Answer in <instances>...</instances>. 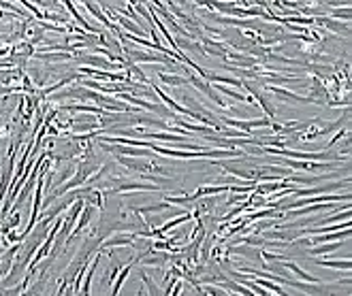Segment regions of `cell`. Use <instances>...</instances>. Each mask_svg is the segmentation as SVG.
Returning <instances> with one entry per match:
<instances>
[{"mask_svg":"<svg viewBox=\"0 0 352 296\" xmlns=\"http://www.w3.org/2000/svg\"><path fill=\"white\" fill-rule=\"evenodd\" d=\"M339 245L341 243H331V245H327V243H320L318 247H312V249H309V254L312 256H327V254H335V251L339 249Z\"/></svg>","mask_w":352,"mask_h":296,"instance_id":"6","label":"cell"},{"mask_svg":"<svg viewBox=\"0 0 352 296\" xmlns=\"http://www.w3.org/2000/svg\"><path fill=\"white\" fill-rule=\"evenodd\" d=\"M284 268H290V271L295 273V275H297L299 279H303V281H305V283H320V279H318V277H314V275H307V273L303 271L301 266H297L295 262H284Z\"/></svg>","mask_w":352,"mask_h":296,"instance_id":"5","label":"cell"},{"mask_svg":"<svg viewBox=\"0 0 352 296\" xmlns=\"http://www.w3.org/2000/svg\"><path fill=\"white\" fill-rule=\"evenodd\" d=\"M79 62H81V64H92V66H100V68H107V71H111V68H117L115 62H109V60H105V58H94V56H83V58H79Z\"/></svg>","mask_w":352,"mask_h":296,"instance_id":"4","label":"cell"},{"mask_svg":"<svg viewBox=\"0 0 352 296\" xmlns=\"http://www.w3.org/2000/svg\"><path fill=\"white\" fill-rule=\"evenodd\" d=\"M130 268H132V265L124 266V268H122V273H120V277H117V279H113V283H111V294H117V292H120L122 283H124V279L128 277V273H130Z\"/></svg>","mask_w":352,"mask_h":296,"instance_id":"8","label":"cell"},{"mask_svg":"<svg viewBox=\"0 0 352 296\" xmlns=\"http://www.w3.org/2000/svg\"><path fill=\"white\" fill-rule=\"evenodd\" d=\"M271 92H273L275 96H280L282 100H286V102H316V98H305V96H299V94H295V92H288V90H284V88H275V85H271Z\"/></svg>","mask_w":352,"mask_h":296,"instance_id":"3","label":"cell"},{"mask_svg":"<svg viewBox=\"0 0 352 296\" xmlns=\"http://www.w3.org/2000/svg\"><path fill=\"white\" fill-rule=\"evenodd\" d=\"M188 77H190L192 85H196V88H199L201 92L205 94V96H207V98H209L211 102H216V105H220V107H231L226 100L222 98V96H218L216 92H213V90H211V88H209V85H207L205 81H203V79H199V77H196V75H190V73H188Z\"/></svg>","mask_w":352,"mask_h":296,"instance_id":"1","label":"cell"},{"mask_svg":"<svg viewBox=\"0 0 352 296\" xmlns=\"http://www.w3.org/2000/svg\"><path fill=\"white\" fill-rule=\"evenodd\" d=\"M115 245H132V234L130 236H117V239H111L103 243V247H115Z\"/></svg>","mask_w":352,"mask_h":296,"instance_id":"12","label":"cell"},{"mask_svg":"<svg viewBox=\"0 0 352 296\" xmlns=\"http://www.w3.org/2000/svg\"><path fill=\"white\" fill-rule=\"evenodd\" d=\"M81 209H83V198H77V201L73 203V209H71V213L64 218V222H62V236L66 239L68 234H71V230H73V224H75V219L79 218V213H81Z\"/></svg>","mask_w":352,"mask_h":296,"instance_id":"2","label":"cell"},{"mask_svg":"<svg viewBox=\"0 0 352 296\" xmlns=\"http://www.w3.org/2000/svg\"><path fill=\"white\" fill-rule=\"evenodd\" d=\"M331 204H316L314 203L312 207H305V209H299L297 207V211H292V215H307V213H316V211H320V209H329Z\"/></svg>","mask_w":352,"mask_h":296,"instance_id":"11","label":"cell"},{"mask_svg":"<svg viewBox=\"0 0 352 296\" xmlns=\"http://www.w3.org/2000/svg\"><path fill=\"white\" fill-rule=\"evenodd\" d=\"M228 60L237 62L239 66H250V64L256 62V60H252V58H243V56H237V53H228Z\"/></svg>","mask_w":352,"mask_h":296,"instance_id":"13","label":"cell"},{"mask_svg":"<svg viewBox=\"0 0 352 296\" xmlns=\"http://www.w3.org/2000/svg\"><path fill=\"white\" fill-rule=\"evenodd\" d=\"M316 265L327 266V268H337V271H350V260H341V262H331V260H316Z\"/></svg>","mask_w":352,"mask_h":296,"instance_id":"9","label":"cell"},{"mask_svg":"<svg viewBox=\"0 0 352 296\" xmlns=\"http://www.w3.org/2000/svg\"><path fill=\"white\" fill-rule=\"evenodd\" d=\"M331 15H333V17H337V19H341V17H344L346 21H348V19H350V9H348V7H346L344 11H341V9H337V11H333V13H331Z\"/></svg>","mask_w":352,"mask_h":296,"instance_id":"14","label":"cell"},{"mask_svg":"<svg viewBox=\"0 0 352 296\" xmlns=\"http://www.w3.org/2000/svg\"><path fill=\"white\" fill-rule=\"evenodd\" d=\"M158 77H160V81L167 83V85H184V83H186V79H184V77H175V75H167V73H162V71L158 73Z\"/></svg>","mask_w":352,"mask_h":296,"instance_id":"10","label":"cell"},{"mask_svg":"<svg viewBox=\"0 0 352 296\" xmlns=\"http://www.w3.org/2000/svg\"><path fill=\"white\" fill-rule=\"evenodd\" d=\"M314 24H320V26H327V28L335 30V32H344V34H348V26H341V24H335L333 19H327V17H316L314 19Z\"/></svg>","mask_w":352,"mask_h":296,"instance_id":"7","label":"cell"}]
</instances>
